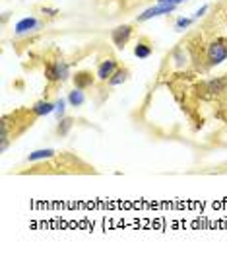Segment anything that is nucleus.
Segmentation results:
<instances>
[{
	"label": "nucleus",
	"mask_w": 227,
	"mask_h": 253,
	"mask_svg": "<svg viewBox=\"0 0 227 253\" xmlns=\"http://www.w3.org/2000/svg\"><path fill=\"white\" fill-rule=\"evenodd\" d=\"M96 80H97V74H94L92 70H78L74 76H72V82H74V88H80V90H90L96 86Z\"/></svg>",
	"instance_id": "nucleus-9"
},
{
	"label": "nucleus",
	"mask_w": 227,
	"mask_h": 253,
	"mask_svg": "<svg viewBox=\"0 0 227 253\" xmlns=\"http://www.w3.org/2000/svg\"><path fill=\"white\" fill-rule=\"evenodd\" d=\"M55 107H57V103H53V101H49V99H39V101H35V103H33V111H35L39 117L53 113V111H55Z\"/></svg>",
	"instance_id": "nucleus-14"
},
{
	"label": "nucleus",
	"mask_w": 227,
	"mask_h": 253,
	"mask_svg": "<svg viewBox=\"0 0 227 253\" xmlns=\"http://www.w3.org/2000/svg\"><path fill=\"white\" fill-rule=\"evenodd\" d=\"M191 26H193V18H179L177 24H175V30H177V32H185V30L191 28Z\"/></svg>",
	"instance_id": "nucleus-17"
},
{
	"label": "nucleus",
	"mask_w": 227,
	"mask_h": 253,
	"mask_svg": "<svg viewBox=\"0 0 227 253\" xmlns=\"http://www.w3.org/2000/svg\"><path fill=\"white\" fill-rule=\"evenodd\" d=\"M117 68H119V61H117V59H113V57L99 61L97 70H96V74H97V80L101 82V84H107V80L113 76V72H115Z\"/></svg>",
	"instance_id": "nucleus-10"
},
{
	"label": "nucleus",
	"mask_w": 227,
	"mask_h": 253,
	"mask_svg": "<svg viewBox=\"0 0 227 253\" xmlns=\"http://www.w3.org/2000/svg\"><path fill=\"white\" fill-rule=\"evenodd\" d=\"M70 72H68V63L63 61L61 57L47 61V68H45V78L49 82V86H61L68 80Z\"/></svg>",
	"instance_id": "nucleus-6"
},
{
	"label": "nucleus",
	"mask_w": 227,
	"mask_h": 253,
	"mask_svg": "<svg viewBox=\"0 0 227 253\" xmlns=\"http://www.w3.org/2000/svg\"><path fill=\"white\" fill-rule=\"evenodd\" d=\"M181 2H185V0H158V4H173V6L181 4Z\"/></svg>",
	"instance_id": "nucleus-19"
},
{
	"label": "nucleus",
	"mask_w": 227,
	"mask_h": 253,
	"mask_svg": "<svg viewBox=\"0 0 227 253\" xmlns=\"http://www.w3.org/2000/svg\"><path fill=\"white\" fill-rule=\"evenodd\" d=\"M220 105H222V107H227V94L224 95V99L220 101Z\"/></svg>",
	"instance_id": "nucleus-20"
},
{
	"label": "nucleus",
	"mask_w": 227,
	"mask_h": 253,
	"mask_svg": "<svg viewBox=\"0 0 227 253\" xmlns=\"http://www.w3.org/2000/svg\"><path fill=\"white\" fill-rule=\"evenodd\" d=\"M227 59V35L212 39L206 49H204V61H202V70H210L218 64H222Z\"/></svg>",
	"instance_id": "nucleus-4"
},
{
	"label": "nucleus",
	"mask_w": 227,
	"mask_h": 253,
	"mask_svg": "<svg viewBox=\"0 0 227 253\" xmlns=\"http://www.w3.org/2000/svg\"><path fill=\"white\" fill-rule=\"evenodd\" d=\"M66 101H68L72 107H82V105L86 103V92L80 90V88H74V90L68 94Z\"/></svg>",
	"instance_id": "nucleus-15"
},
{
	"label": "nucleus",
	"mask_w": 227,
	"mask_h": 253,
	"mask_svg": "<svg viewBox=\"0 0 227 253\" xmlns=\"http://www.w3.org/2000/svg\"><path fill=\"white\" fill-rule=\"evenodd\" d=\"M129 78H130V68H129V66H119V68L113 72V76L107 80V86H109V88H117V86L125 84Z\"/></svg>",
	"instance_id": "nucleus-13"
},
{
	"label": "nucleus",
	"mask_w": 227,
	"mask_h": 253,
	"mask_svg": "<svg viewBox=\"0 0 227 253\" xmlns=\"http://www.w3.org/2000/svg\"><path fill=\"white\" fill-rule=\"evenodd\" d=\"M152 53H154V41L148 35H140L136 41V47H134V55L138 59H148Z\"/></svg>",
	"instance_id": "nucleus-12"
},
{
	"label": "nucleus",
	"mask_w": 227,
	"mask_h": 253,
	"mask_svg": "<svg viewBox=\"0 0 227 253\" xmlns=\"http://www.w3.org/2000/svg\"><path fill=\"white\" fill-rule=\"evenodd\" d=\"M132 33H134V24H123L111 32V41L117 49H125L132 39Z\"/></svg>",
	"instance_id": "nucleus-8"
},
{
	"label": "nucleus",
	"mask_w": 227,
	"mask_h": 253,
	"mask_svg": "<svg viewBox=\"0 0 227 253\" xmlns=\"http://www.w3.org/2000/svg\"><path fill=\"white\" fill-rule=\"evenodd\" d=\"M206 10H208V8H206V6H204V8H202V10H198V12H196V18H200V16H202V14H204V12H206Z\"/></svg>",
	"instance_id": "nucleus-21"
},
{
	"label": "nucleus",
	"mask_w": 227,
	"mask_h": 253,
	"mask_svg": "<svg viewBox=\"0 0 227 253\" xmlns=\"http://www.w3.org/2000/svg\"><path fill=\"white\" fill-rule=\"evenodd\" d=\"M175 8H177V6H173V4H158V6L150 8V10H146L144 14H140V16L136 18V24H142V22H146V20H150V18H156V16L171 14Z\"/></svg>",
	"instance_id": "nucleus-11"
},
{
	"label": "nucleus",
	"mask_w": 227,
	"mask_h": 253,
	"mask_svg": "<svg viewBox=\"0 0 227 253\" xmlns=\"http://www.w3.org/2000/svg\"><path fill=\"white\" fill-rule=\"evenodd\" d=\"M45 26H47V22L45 20H39L35 16L24 18V20H20L14 26V37H30V35H35V33L41 32Z\"/></svg>",
	"instance_id": "nucleus-7"
},
{
	"label": "nucleus",
	"mask_w": 227,
	"mask_h": 253,
	"mask_svg": "<svg viewBox=\"0 0 227 253\" xmlns=\"http://www.w3.org/2000/svg\"><path fill=\"white\" fill-rule=\"evenodd\" d=\"M195 94L196 97L206 101H222L224 95L227 94V74L198 82L195 86Z\"/></svg>",
	"instance_id": "nucleus-3"
},
{
	"label": "nucleus",
	"mask_w": 227,
	"mask_h": 253,
	"mask_svg": "<svg viewBox=\"0 0 227 253\" xmlns=\"http://www.w3.org/2000/svg\"><path fill=\"white\" fill-rule=\"evenodd\" d=\"M74 126V119L72 117H63V119H59V125H57V136H66L68 134V130Z\"/></svg>",
	"instance_id": "nucleus-16"
},
{
	"label": "nucleus",
	"mask_w": 227,
	"mask_h": 253,
	"mask_svg": "<svg viewBox=\"0 0 227 253\" xmlns=\"http://www.w3.org/2000/svg\"><path fill=\"white\" fill-rule=\"evenodd\" d=\"M224 109H226V111H227V107H224ZM226 119H227V115H226Z\"/></svg>",
	"instance_id": "nucleus-22"
},
{
	"label": "nucleus",
	"mask_w": 227,
	"mask_h": 253,
	"mask_svg": "<svg viewBox=\"0 0 227 253\" xmlns=\"http://www.w3.org/2000/svg\"><path fill=\"white\" fill-rule=\"evenodd\" d=\"M18 173H30V175H41V173H97L94 166L78 158L72 152H55L53 156L39 162H32L28 168H18Z\"/></svg>",
	"instance_id": "nucleus-1"
},
{
	"label": "nucleus",
	"mask_w": 227,
	"mask_h": 253,
	"mask_svg": "<svg viewBox=\"0 0 227 253\" xmlns=\"http://www.w3.org/2000/svg\"><path fill=\"white\" fill-rule=\"evenodd\" d=\"M37 119L39 115L33 111V107H20L10 113H4L0 121V150L6 152L8 146L18 140L26 130H30Z\"/></svg>",
	"instance_id": "nucleus-2"
},
{
	"label": "nucleus",
	"mask_w": 227,
	"mask_h": 253,
	"mask_svg": "<svg viewBox=\"0 0 227 253\" xmlns=\"http://www.w3.org/2000/svg\"><path fill=\"white\" fill-rule=\"evenodd\" d=\"M193 64H195V59H193V53H191V47H189L187 39L181 41V43L165 57V66H169V68L175 70V72H185V70H189Z\"/></svg>",
	"instance_id": "nucleus-5"
},
{
	"label": "nucleus",
	"mask_w": 227,
	"mask_h": 253,
	"mask_svg": "<svg viewBox=\"0 0 227 253\" xmlns=\"http://www.w3.org/2000/svg\"><path fill=\"white\" fill-rule=\"evenodd\" d=\"M55 111H57V117H59V119H63V115H65V99H59V101H57Z\"/></svg>",
	"instance_id": "nucleus-18"
}]
</instances>
